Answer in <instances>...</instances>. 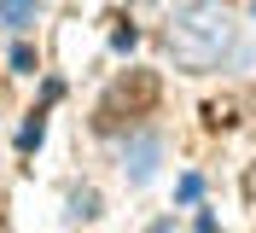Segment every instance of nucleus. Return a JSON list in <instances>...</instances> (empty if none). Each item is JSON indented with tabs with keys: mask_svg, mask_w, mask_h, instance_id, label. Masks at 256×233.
Returning <instances> with one entry per match:
<instances>
[{
	"mask_svg": "<svg viewBox=\"0 0 256 233\" xmlns=\"http://www.w3.org/2000/svg\"><path fill=\"white\" fill-rule=\"evenodd\" d=\"M152 99H158V76H134V93H128V82H116L105 93V105H99V128H116L122 105L128 111H152Z\"/></svg>",
	"mask_w": 256,
	"mask_h": 233,
	"instance_id": "nucleus-1",
	"label": "nucleus"
},
{
	"mask_svg": "<svg viewBox=\"0 0 256 233\" xmlns=\"http://www.w3.org/2000/svg\"><path fill=\"white\" fill-rule=\"evenodd\" d=\"M0 18H6L12 30H24V24L35 18V0H0Z\"/></svg>",
	"mask_w": 256,
	"mask_h": 233,
	"instance_id": "nucleus-2",
	"label": "nucleus"
},
{
	"mask_svg": "<svg viewBox=\"0 0 256 233\" xmlns=\"http://www.w3.org/2000/svg\"><path fill=\"white\" fill-rule=\"evenodd\" d=\"M12 70H35V53H30V47H24V41L12 47Z\"/></svg>",
	"mask_w": 256,
	"mask_h": 233,
	"instance_id": "nucleus-3",
	"label": "nucleus"
}]
</instances>
